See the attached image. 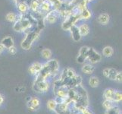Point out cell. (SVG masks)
<instances>
[{
    "instance_id": "obj_37",
    "label": "cell",
    "mask_w": 122,
    "mask_h": 114,
    "mask_svg": "<svg viewBox=\"0 0 122 114\" xmlns=\"http://www.w3.org/2000/svg\"><path fill=\"white\" fill-rule=\"evenodd\" d=\"M80 112H81V114H93L91 110H90V109H88L87 107L83 109L82 110H81V111H80Z\"/></svg>"
},
{
    "instance_id": "obj_38",
    "label": "cell",
    "mask_w": 122,
    "mask_h": 114,
    "mask_svg": "<svg viewBox=\"0 0 122 114\" xmlns=\"http://www.w3.org/2000/svg\"><path fill=\"white\" fill-rule=\"evenodd\" d=\"M54 100L57 104H60V103H64V98H58V97H56Z\"/></svg>"
},
{
    "instance_id": "obj_21",
    "label": "cell",
    "mask_w": 122,
    "mask_h": 114,
    "mask_svg": "<svg viewBox=\"0 0 122 114\" xmlns=\"http://www.w3.org/2000/svg\"><path fill=\"white\" fill-rule=\"evenodd\" d=\"M115 89L113 88H107L104 91L103 93V97L105 100H111L112 101V98H113V95H114V92H115Z\"/></svg>"
},
{
    "instance_id": "obj_2",
    "label": "cell",
    "mask_w": 122,
    "mask_h": 114,
    "mask_svg": "<svg viewBox=\"0 0 122 114\" xmlns=\"http://www.w3.org/2000/svg\"><path fill=\"white\" fill-rule=\"evenodd\" d=\"M40 31L38 30L36 27L34 30L32 29L30 31H29L28 33H25L24 39L22 40L21 43H20L21 48L24 50L30 49L33 42L37 40H38V38L40 37Z\"/></svg>"
},
{
    "instance_id": "obj_4",
    "label": "cell",
    "mask_w": 122,
    "mask_h": 114,
    "mask_svg": "<svg viewBox=\"0 0 122 114\" xmlns=\"http://www.w3.org/2000/svg\"><path fill=\"white\" fill-rule=\"evenodd\" d=\"M50 86V84L48 81V80H45L39 75H36V78L34 80L33 85V89L34 91L37 93H45L46 91H48L49 88Z\"/></svg>"
},
{
    "instance_id": "obj_35",
    "label": "cell",
    "mask_w": 122,
    "mask_h": 114,
    "mask_svg": "<svg viewBox=\"0 0 122 114\" xmlns=\"http://www.w3.org/2000/svg\"><path fill=\"white\" fill-rule=\"evenodd\" d=\"M115 81L117 83H121L122 81V73L121 71H117L116 76H115Z\"/></svg>"
},
{
    "instance_id": "obj_32",
    "label": "cell",
    "mask_w": 122,
    "mask_h": 114,
    "mask_svg": "<svg viewBox=\"0 0 122 114\" xmlns=\"http://www.w3.org/2000/svg\"><path fill=\"white\" fill-rule=\"evenodd\" d=\"M89 48L90 47H88V46H82V47L79 50L78 55H81V56H84L87 57V53H88V51H89Z\"/></svg>"
},
{
    "instance_id": "obj_25",
    "label": "cell",
    "mask_w": 122,
    "mask_h": 114,
    "mask_svg": "<svg viewBox=\"0 0 122 114\" xmlns=\"http://www.w3.org/2000/svg\"><path fill=\"white\" fill-rule=\"evenodd\" d=\"M122 100V94L119 91H115L114 95L112 98V102L114 103H119Z\"/></svg>"
},
{
    "instance_id": "obj_30",
    "label": "cell",
    "mask_w": 122,
    "mask_h": 114,
    "mask_svg": "<svg viewBox=\"0 0 122 114\" xmlns=\"http://www.w3.org/2000/svg\"><path fill=\"white\" fill-rule=\"evenodd\" d=\"M56 106H57V103H56L55 100L51 99V100H49L47 101V107H48V109H49V110L54 111L55 109H56Z\"/></svg>"
},
{
    "instance_id": "obj_33",
    "label": "cell",
    "mask_w": 122,
    "mask_h": 114,
    "mask_svg": "<svg viewBox=\"0 0 122 114\" xmlns=\"http://www.w3.org/2000/svg\"><path fill=\"white\" fill-rule=\"evenodd\" d=\"M66 75H67V78H71L76 75V72H75V71L73 69L66 68Z\"/></svg>"
},
{
    "instance_id": "obj_7",
    "label": "cell",
    "mask_w": 122,
    "mask_h": 114,
    "mask_svg": "<svg viewBox=\"0 0 122 114\" xmlns=\"http://www.w3.org/2000/svg\"><path fill=\"white\" fill-rule=\"evenodd\" d=\"M40 100L36 97H33L30 100L27 101V108L30 111H36L40 109Z\"/></svg>"
},
{
    "instance_id": "obj_28",
    "label": "cell",
    "mask_w": 122,
    "mask_h": 114,
    "mask_svg": "<svg viewBox=\"0 0 122 114\" xmlns=\"http://www.w3.org/2000/svg\"><path fill=\"white\" fill-rule=\"evenodd\" d=\"M114 103H115L112 102V101H111V100H105L103 101V103H102V106H103V107L105 108V109H106V110H108V109H109L110 108H112V107L115 106Z\"/></svg>"
},
{
    "instance_id": "obj_12",
    "label": "cell",
    "mask_w": 122,
    "mask_h": 114,
    "mask_svg": "<svg viewBox=\"0 0 122 114\" xmlns=\"http://www.w3.org/2000/svg\"><path fill=\"white\" fill-rule=\"evenodd\" d=\"M42 67H43V64H41L40 62H33V64L29 67L28 71H29V73L32 75H36L42 69Z\"/></svg>"
},
{
    "instance_id": "obj_9",
    "label": "cell",
    "mask_w": 122,
    "mask_h": 114,
    "mask_svg": "<svg viewBox=\"0 0 122 114\" xmlns=\"http://www.w3.org/2000/svg\"><path fill=\"white\" fill-rule=\"evenodd\" d=\"M46 63L50 69L52 76L56 75L58 73V69H59V65H58V61L56 60H49L47 62H46Z\"/></svg>"
},
{
    "instance_id": "obj_15",
    "label": "cell",
    "mask_w": 122,
    "mask_h": 114,
    "mask_svg": "<svg viewBox=\"0 0 122 114\" xmlns=\"http://www.w3.org/2000/svg\"><path fill=\"white\" fill-rule=\"evenodd\" d=\"M1 43L5 46V49H8L11 47L12 46H15L14 45V40L13 38H12L10 36H7V37H5L3 38V39L1 41Z\"/></svg>"
},
{
    "instance_id": "obj_27",
    "label": "cell",
    "mask_w": 122,
    "mask_h": 114,
    "mask_svg": "<svg viewBox=\"0 0 122 114\" xmlns=\"http://www.w3.org/2000/svg\"><path fill=\"white\" fill-rule=\"evenodd\" d=\"M48 1L49 2L52 8H53V9L58 10V8H59V7L61 6L62 0H48Z\"/></svg>"
},
{
    "instance_id": "obj_42",
    "label": "cell",
    "mask_w": 122,
    "mask_h": 114,
    "mask_svg": "<svg viewBox=\"0 0 122 114\" xmlns=\"http://www.w3.org/2000/svg\"><path fill=\"white\" fill-rule=\"evenodd\" d=\"M117 114H121V112H120V113H117Z\"/></svg>"
},
{
    "instance_id": "obj_17",
    "label": "cell",
    "mask_w": 122,
    "mask_h": 114,
    "mask_svg": "<svg viewBox=\"0 0 122 114\" xmlns=\"http://www.w3.org/2000/svg\"><path fill=\"white\" fill-rule=\"evenodd\" d=\"M109 21H110V16L107 13H102L99 15L97 18V22L102 25H106L108 24Z\"/></svg>"
},
{
    "instance_id": "obj_13",
    "label": "cell",
    "mask_w": 122,
    "mask_h": 114,
    "mask_svg": "<svg viewBox=\"0 0 122 114\" xmlns=\"http://www.w3.org/2000/svg\"><path fill=\"white\" fill-rule=\"evenodd\" d=\"M50 10H52V6L48 0H42L40 3V11L42 14L46 15Z\"/></svg>"
},
{
    "instance_id": "obj_20",
    "label": "cell",
    "mask_w": 122,
    "mask_h": 114,
    "mask_svg": "<svg viewBox=\"0 0 122 114\" xmlns=\"http://www.w3.org/2000/svg\"><path fill=\"white\" fill-rule=\"evenodd\" d=\"M40 2L38 0H30V4H28L29 9L31 10L32 12L40 11Z\"/></svg>"
},
{
    "instance_id": "obj_26",
    "label": "cell",
    "mask_w": 122,
    "mask_h": 114,
    "mask_svg": "<svg viewBox=\"0 0 122 114\" xmlns=\"http://www.w3.org/2000/svg\"><path fill=\"white\" fill-rule=\"evenodd\" d=\"M41 55H42V56H43V59L47 60H49L52 56V51L49 49H43L41 52Z\"/></svg>"
},
{
    "instance_id": "obj_14",
    "label": "cell",
    "mask_w": 122,
    "mask_h": 114,
    "mask_svg": "<svg viewBox=\"0 0 122 114\" xmlns=\"http://www.w3.org/2000/svg\"><path fill=\"white\" fill-rule=\"evenodd\" d=\"M69 88L67 87L65 85H62L60 87H58L56 90V91L54 93L56 97H58V98H65V97L68 96V92Z\"/></svg>"
},
{
    "instance_id": "obj_5",
    "label": "cell",
    "mask_w": 122,
    "mask_h": 114,
    "mask_svg": "<svg viewBox=\"0 0 122 114\" xmlns=\"http://www.w3.org/2000/svg\"><path fill=\"white\" fill-rule=\"evenodd\" d=\"M102 56L93 48H89V51L87 53V60L91 64L98 63L101 61Z\"/></svg>"
},
{
    "instance_id": "obj_10",
    "label": "cell",
    "mask_w": 122,
    "mask_h": 114,
    "mask_svg": "<svg viewBox=\"0 0 122 114\" xmlns=\"http://www.w3.org/2000/svg\"><path fill=\"white\" fill-rule=\"evenodd\" d=\"M17 4V8H18L20 14H27L29 11V5L25 0H19V1L16 3Z\"/></svg>"
},
{
    "instance_id": "obj_3",
    "label": "cell",
    "mask_w": 122,
    "mask_h": 114,
    "mask_svg": "<svg viewBox=\"0 0 122 114\" xmlns=\"http://www.w3.org/2000/svg\"><path fill=\"white\" fill-rule=\"evenodd\" d=\"M80 20H81V18H80V12L75 9V8H74L72 12H71V14L65 18L64 22L61 24V28L64 31H69V29L72 27L73 25L76 24Z\"/></svg>"
},
{
    "instance_id": "obj_22",
    "label": "cell",
    "mask_w": 122,
    "mask_h": 114,
    "mask_svg": "<svg viewBox=\"0 0 122 114\" xmlns=\"http://www.w3.org/2000/svg\"><path fill=\"white\" fill-rule=\"evenodd\" d=\"M113 53H114V50L112 46H105L104 49H102V55L106 57H111L112 56Z\"/></svg>"
},
{
    "instance_id": "obj_31",
    "label": "cell",
    "mask_w": 122,
    "mask_h": 114,
    "mask_svg": "<svg viewBox=\"0 0 122 114\" xmlns=\"http://www.w3.org/2000/svg\"><path fill=\"white\" fill-rule=\"evenodd\" d=\"M120 112H121L120 109L116 106H114L109 109H108V110H106V114H117Z\"/></svg>"
},
{
    "instance_id": "obj_1",
    "label": "cell",
    "mask_w": 122,
    "mask_h": 114,
    "mask_svg": "<svg viewBox=\"0 0 122 114\" xmlns=\"http://www.w3.org/2000/svg\"><path fill=\"white\" fill-rule=\"evenodd\" d=\"M33 27V25L27 18V14H20V15L18 16V19L14 23L13 30L16 32L24 33L26 31L29 30V29Z\"/></svg>"
},
{
    "instance_id": "obj_6",
    "label": "cell",
    "mask_w": 122,
    "mask_h": 114,
    "mask_svg": "<svg viewBox=\"0 0 122 114\" xmlns=\"http://www.w3.org/2000/svg\"><path fill=\"white\" fill-rule=\"evenodd\" d=\"M60 18L59 13H58V10L56 9H52L50 10L49 12H47L45 16H44V19L49 24H54L56 23L58 19Z\"/></svg>"
},
{
    "instance_id": "obj_24",
    "label": "cell",
    "mask_w": 122,
    "mask_h": 114,
    "mask_svg": "<svg viewBox=\"0 0 122 114\" xmlns=\"http://www.w3.org/2000/svg\"><path fill=\"white\" fill-rule=\"evenodd\" d=\"M89 84L90 86L92 88H95V87H97L99 84V80L97 77L96 76H92L89 79Z\"/></svg>"
},
{
    "instance_id": "obj_11",
    "label": "cell",
    "mask_w": 122,
    "mask_h": 114,
    "mask_svg": "<svg viewBox=\"0 0 122 114\" xmlns=\"http://www.w3.org/2000/svg\"><path fill=\"white\" fill-rule=\"evenodd\" d=\"M69 31L71 32V37H72V39L74 40V41L75 42H78L81 40V33H80V31H79V29H78V26H77L76 24L75 25H73L72 27H71Z\"/></svg>"
},
{
    "instance_id": "obj_8",
    "label": "cell",
    "mask_w": 122,
    "mask_h": 114,
    "mask_svg": "<svg viewBox=\"0 0 122 114\" xmlns=\"http://www.w3.org/2000/svg\"><path fill=\"white\" fill-rule=\"evenodd\" d=\"M54 111L57 114H71L72 113L71 108L68 107V105H67L65 103L57 104V106Z\"/></svg>"
},
{
    "instance_id": "obj_18",
    "label": "cell",
    "mask_w": 122,
    "mask_h": 114,
    "mask_svg": "<svg viewBox=\"0 0 122 114\" xmlns=\"http://www.w3.org/2000/svg\"><path fill=\"white\" fill-rule=\"evenodd\" d=\"M91 17H92V12L89 8H88V7L80 11V18H81V20L86 21V20H89Z\"/></svg>"
},
{
    "instance_id": "obj_23",
    "label": "cell",
    "mask_w": 122,
    "mask_h": 114,
    "mask_svg": "<svg viewBox=\"0 0 122 114\" xmlns=\"http://www.w3.org/2000/svg\"><path fill=\"white\" fill-rule=\"evenodd\" d=\"M5 19L10 23H15L18 19V15H16L14 12H8L5 15Z\"/></svg>"
},
{
    "instance_id": "obj_34",
    "label": "cell",
    "mask_w": 122,
    "mask_h": 114,
    "mask_svg": "<svg viewBox=\"0 0 122 114\" xmlns=\"http://www.w3.org/2000/svg\"><path fill=\"white\" fill-rule=\"evenodd\" d=\"M87 60V57L86 56H81V55H78V56L77 57V62L80 64H83Z\"/></svg>"
},
{
    "instance_id": "obj_19",
    "label": "cell",
    "mask_w": 122,
    "mask_h": 114,
    "mask_svg": "<svg viewBox=\"0 0 122 114\" xmlns=\"http://www.w3.org/2000/svg\"><path fill=\"white\" fill-rule=\"evenodd\" d=\"M81 71L83 73L86 74V75H91L94 72L95 67L93 65L91 64V63H87V64H85L83 65Z\"/></svg>"
},
{
    "instance_id": "obj_36",
    "label": "cell",
    "mask_w": 122,
    "mask_h": 114,
    "mask_svg": "<svg viewBox=\"0 0 122 114\" xmlns=\"http://www.w3.org/2000/svg\"><path fill=\"white\" fill-rule=\"evenodd\" d=\"M8 51L11 55H15L17 53V51H18V50H17V49H16V47L15 46H12L11 47L8 49Z\"/></svg>"
},
{
    "instance_id": "obj_40",
    "label": "cell",
    "mask_w": 122,
    "mask_h": 114,
    "mask_svg": "<svg viewBox=\"0 0 122 114\" xmlns=\"http://www.w3.org/2000/svg\"><path fill=\"white\" fill-rule=\"evenodd\" d=\"M5 50V46H4L1 43H0V55H1L4 51Z\"/></svg>"
},
{
    "instance_id": "obj_29",
    "label": "cell",
    "mask_w": 122,
    "mask_h": 114,
    "mask_svg": "<svg viewBox=\"0 0 122 114\" xmlns=\"http://www.w3.org/2000/svg\"><path fill=\"white\" fill-rule=\"evenodd\" d=\"M117 72V71L114 69V68H109V71H108V78L112 80V81H115L116 74Z\"/></svg>"
},
{
    "instance_id": "obj_16",
    "label": "cell",
    "mask_w": 122,
    "mask_h": 114,
    "mask_svg": "<svg viewBox=\"0 0 122 114\" xmlns=\"http://www.w3.org/2000/svg\"><path fill=\"white\" fill-rule=\"evenodd\" d=\"M78 29L81 37H86L90 33V27L86 23H83L81 24H80L78 26Z\"/></svg>"
},
{
    "instance_id": "obj_39",
    "label": "cell",
    "mask_w": 122,
    "mask_h": 114,
    "mask_svg": "<svg viewBox=\"0 0 122 114\" xmlns=\"http://www.w3.org/2000/svg\"><path fill=\"white\" fill-rule=\"evenodd\" d=\"M108 71H109V68H106V69H104L103 71H102V74H103V75H104L106 78H108Z\"/></svg>"
},
{
    "instance_id": "obj_41",
    "label": "cell",
    "mask_w": 122,
    "mask_h": 114,
    "mask_svg": "<svg viewBox=\"0 0 122 114\" xmlns=\"http://www.w3.org/2000/svg\"><path fill=\"white\" fill-rule=\"evenodd\" d=\"M3 102H4V98H3V96L0 94V107L2 105Z\"/></svg>"
}]
</instances>
